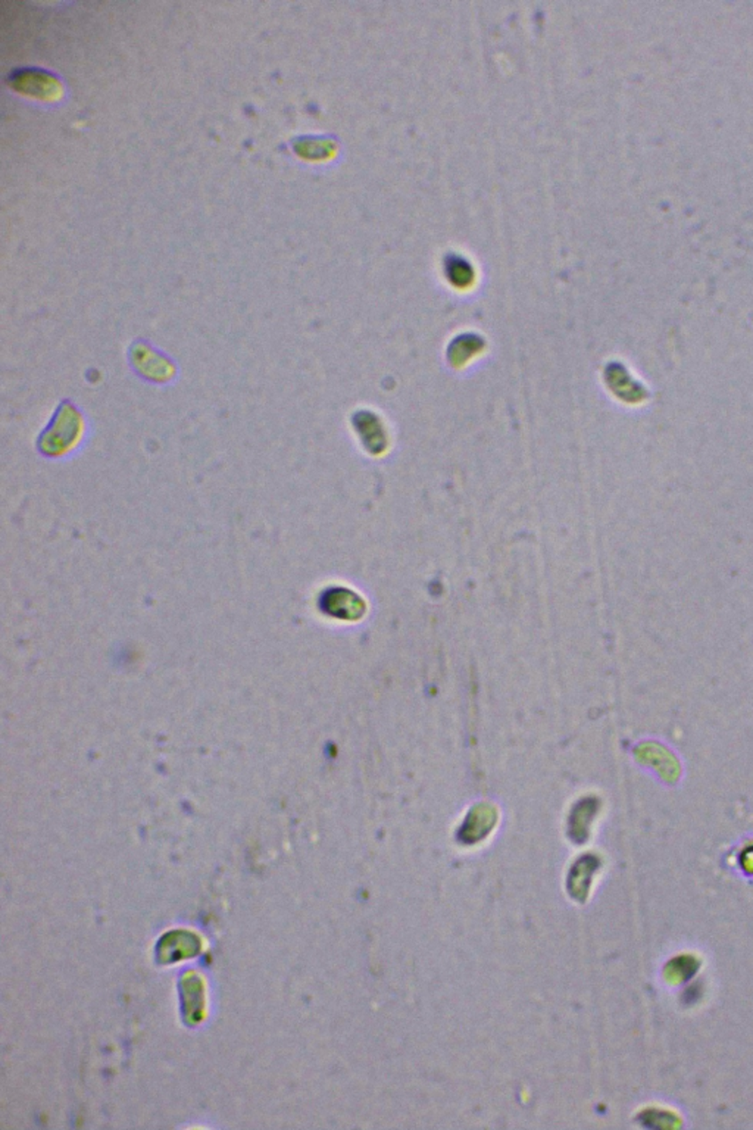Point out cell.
Masks as SVG:
<instances>
[{
	"mask_svg": "<svg viewBox=\"0 0 753 1130\" xmlns=\"http://www.w3.org/2000/svg\"><path fill=\"white\" fill-rule=\"evenodd\" d=\"M13 86L29 96L43 97V99L58 97L61 93L58 80L40 71L20 72L13 79Z\"/></svg>",
	"mask_w": 753,
	"mask_h": 1130,
	"instance_id": "6da1fadb",
	"label": "cell"
}]
</instances>
